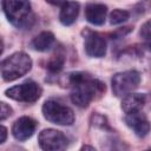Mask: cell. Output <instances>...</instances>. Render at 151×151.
Listing matches in <instances>:
<instances>
[{
  "instance_id": "obj_7",
  "label": "cell",
  "mask_w": 151,
  "mask_h": 151,
  "mask_svg": "<svg viewBox=\"0 0 151 151\" xmlns=\"http://www.w3.org/2000/svg\"><path fill=\"white\" fill-rule=\"evenodd\" d=\"M39 146L46 151H59L64 150L68 145L67 137L58 130L54 129H45L39 133L38 137Z\"/></svg>"
},
{
  "instance_id": "obj_19",
  "label": "cell",
  "mask_w": 151,
  "mask_h": 151,
  "mask_svg": "<svg viewBox=\"0 0 151 151\" xmlns=\"http://www.w3.org/2000/svg\"><path fill=\"white\" fill-rule=\"evenodd\" d=\"M6 137H7V129L5 126H1V139H0V144L5 143Z\"/></svg>"
},
{
  "instance_id": "obj_13",
  "label": "cell",
  "mask_w": 151,
  "mask_h": 151,
  "mask_svg": "<svg viewBox=\"0 0 151 151\" xmlns=\"http://www.w3.org/2000/svg\"><path fill=\"white\" fill-rule=\"evenodd\" d=\"M80 5L77 1H66L63 4L60 13H59V20L64 26L72 25L79 14Z\"/></svg>"
},
{
  "instance_id": "obj_1",
  "label": "cell",
  "mask_w": 151,
  "mask_h": 151,
  "mask_svg": "<svg viewBox=\"0 0 151 151\" xmlns=\"http://www.w3.org/2000/svg\"><path fill=\"white\" fill-rule=\"evenodd\" d=\"M67 83L71 87V100L79 107H87L105 92V84L85 72L70 73Z\"/></svg>"
},
{
  "instance_id": "obj_16",
  "label": "cell",
  "mask_w": 151,
  "mask_h": 151,
  "mask_svg": "<svg viewBox=\"0 0 151 151\" xmlns=\"http://www.w3.org/2000/svg\"><path fill=\"white\" fill-rule=\"evenodd\" d=\"M139 35L143 41V45L151 51V20L144 22L139 29Z\"/></svg>"
},
{
  "instance_id": "obj_4",
  "label": "cell",
  "mask_w": 151,
  "mask_h": 151,
  "mask_svg": "<svg viewBox=\"0 0 151 151\" xmlns=\"http://www.w3.org/2000/svg\"><path fill=\"white\" fill-rule=\"evenodd\" d=\"M42 114L45 119L57 125H72L74 122V112L57 100H46L42 105Z\"/></svg>"
},
{
  "instance_id": "obj_10",
  "label": "cell",
  "mask_w": 151,
  "mask_h": 151,
  "mask_svg": "<svg viewBox=\"0 0 151 151\" xmlns=\"http://www.w3.org/2000/svg\"><path fill=\"white\" fill-rule=\"evenodd\" d=\"M124 120H125L126 125L140 138L145 137L150 132V129H151L150 123H149L146 116L144 113H142V111L126 114Z\"/></svg>"
},
{
  "instance_id": "obj_6",
  "label": "cell",
  "mask_w": 151,
  "mask_h": 151,
  "mask_svg": "<svg viewBox=\"0 0 151 151\" xmlns=\"http://www.w3.org/2000/svg\"><path fill=\"white\" fill-rule=\"evenodd\" d=\"M41 87L38 83L33 80H26L22 84L15 85L13 87H9L5 91V94L14 99L17 101H22V103H34L38 100L41 96Z\"/></svg>"
},
{
  "instance_id": "obj_9",
  "label": "cell",
  "mask_w": 151,
  "mask_h": 151,
  "mask_svg": "<svg viewBox=\"0 0 151 151\" xmlns=\"http://www.w3.org/2000/svg\"><path fill=\"white\" fill-rule=\"evenodd\" d=\"M35 129H37V122L31 117L24 116L14 122L12 126V134L17 140L24 142L33 136Z\"/></svg>"
},
{
  "instance_id": "obj_14",
  "label": "cell",
  "mask_w": 151,
  "mask_h": 151,
  "mask_svg": "<svg viewBox=\"0 0 151 151\" xmlns=\"http://www.w3.org/2000/svg\"><path fill=\"white\" fill-rule=\"evenodd\" d=\"M54 44H55L54 34L52 32L44 31L33 38L31 46L33 50H35L38 52H46V51L51 50Z\"/></svg>"
},
{
  "instance_id": "obj_20",
  "label": "cell",
  "mask_w": 151,
  "mask_h": 151,
  "mask_svg": "<svg viewBox=\"0 0 151 151\" xmlns=\"http://www.w3.org/2000/svg\"><path fill=\"white\" fill-rule=\"evenodd\" d=\"M48 4H51V5H55V6H58V5H61V4H64L65 2V0H46Z\"/></svg>"
},
{
  "instance_id": "obj_3",
  "label": "cell",
  "mask_w": 151,
  "mask_h": 151,
  "mask_svg": "<svg viewBox=\"0 0 151 151\" xmlns=\"http://www.w3.org/2000/svg\"><path fill=\"white\" fill-rule=\"evenodd\" d=\"M31 67V57L25 52H15L1 61V77L5 81H13L25 76Z\"/></svg>"
},
{
  "instance_id": "obj_17",
  "label": "cell",
  "mask_w": 151,
  "mask_h": 151,
  "mask_svg": "<svg viewBox=\"0 0 151 151\" xmlns=\"http://www.w3.org/2000/svg\"><path fill=\"white\" fill-rule=\"evenodd\" d=\"M130 17V13L125 9H113L110 13V24L111 25H119L124 21H126Z\"/></svg>"
},
{
  "instance_id": "obj_5",
  "label": "cell",
  "mask_w": 151,
  "mask_h": 151,
  "mask_svg": "<svg viewBox=\"0 0 151 151\" xmlns=\"http://www.w3.org/2000/svg\"><path fill=\"white\" fill-rule=\"evenodd\" d=\"M140 83V74L136 70L116 73L111 79L112 91L116 97H125L133 92Z\"/></svg>"
},
{
  "instance_id": "obj_2",
  "label": "cell",
  "mask_w": 151,
  "mask_h": 151,
  "mask_svg": "<svg viewBox=\"0 0 151 151\" xmlns=\"http://www.w3.org/2000/svg\"><path fill=\"white\" fill-rule=\"evenodd\" d=\"M2 9L7 20L20 29H27L34 24L35 17L28 0H2Z\"/></svg>"
},
{
  "instance_id": "obj_18",
  "label": "cell",
  "mask_w": 151,
  "mask_h": 151,
  "mask_svg": "<svg viewBox=\"0 0 151 151\" xmlns=\"http://www.w3.org/2000/svg\"><path fill=\"white\" fill-rule=\"evenodd\" d=\"M0 107H1V110H0V120L1 122H4L6 118H8L11 114H12V112H13V110H12V107L9 106V105H7L6 103H0Z\"/></svg>"
},
{
  "instance_id": "obj_8",
  "label": "cell",
  "mask_w": 151,
  "mask_h": 151,
  "mask_svg": "<svg viewBox=\"0 0 151 151\" xmlns=\"http://www.w3.org/2000/svg\"><path fill=\"white\" fill-rule=\"evenodd\" d=\"M84 47L87 55L92 58H101L106 53V40L98 32L84 31Z\"/></svg>"
},
{
  "instance_id": "obj_11",
  "label": "cell",
  "mask_w": 151,
  "mask_h": 151,
  "mask_svg": "<svg viewBox=\"0 0 151 151\" xmlns=\"http://www.w3.org/2000/svg\"><path fill=\"white\" fill-rule=\"evenodd\" d=\"M107 14V7L104 4H88L85 8L86 20L92 24L100 26L105 22Z\"/></svg>"
},
{
  "instance_id": "obj_15",
  "label": "cell",
  "mask_w": 151,
  "mask_h": 151,
  "mask_svg": "<svg viewBox=\"0 0 151 151\" xmlns=\"http://www.w3.org/2000/svg\"><path fill=\"white\" fill-rule=\"evenodd\" d=\"M64 64H65V53L63 50H59L48 59L46 64V68L51 73H59L63 70Z\"/></svg>"
},
{
  "instance_id": "obj_12",
  "label": "cell",
  "mask_w": 151,
  "mask_h": 151,
  "mask_svg": "<svg viewBox=\"0 0 151 151\" xmlns=\"http://www.w3.org/2000/svg\"><path fill=\"white\" fill-rule=\"evenodd\" d=\"M146 101V97L145 94L142 93H129L125 97H123L122 100V110L129 114V113H133V112H138L143 109L144 104Z\"/></svg>"
},
{
  "instance_id": "obj_21",
  "label": "cell",
  "mask_w": 151,
  "mask_h": 151,
  "mask_svg": "<svg viewBox=\"0 0 151 151\" xmlns=\"http://www.w3.org/2000/svg\"><path fill=\"white\" fill-rule=\"evenodd\" d=\"M81 150H94V147L88 146V145H84V146H81Z\"/></svg>"
}]
</instances>
